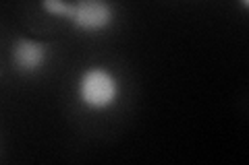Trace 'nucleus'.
<instances>
[{
    "instance_id": "3",
    "label": "nucleus",
    "mask_w": 249,
    "mask_h": 165,
    "mask_svg": "<svg viewBox=\"0 0 249 165\" xmlns=\"http://www.w3.org/2000/svg\"><path fill=\"white\" fill-rule=\"evenodd\" d=\"M52 58V45L36 37H17L11 48V60L17 73L25 76L40 75Z\"/></svg>"
},
{
    "instance_id": "2",
    "label": "nucleus",
    "mask_w": 249,
    "mask_h": 165,
    "mask_svg": "<svg viewBox=\"0 0 249 165\" xmlns=\"http://www.w3.org/2000/svg\"><path fill=\"white\" fill-rule=\"evenodd\" d=\"M123 81L110 66L89 64L75 78V99L85 112L104 114L119 105Z\"/></svg>"
},
{
    "instance_id": "1",
    "label": "nucleus",
    "mask_w": 249,
    "mask_h": 165,
    "mask_svg": "<svg viewBox=\"0 0 249 165\" xmlns=\"http://www.w3.org/2000/svg\"><path fill=\"white\" fill-rule=\"evenodd\" d=\"M40 9L83 35H102L116 23L112 0H40Z\"/></svg>"
},
{
    "instance_id": "4",
    "label": "nucleus",
    "mask_w": 249,
    "mask_h": 165,
    "mask_svg": "<svg viewBox=\"0 0 249 165\" xmlns=\"http://www.w3.org/2000/svg\"><path fill=\"white\" fill-rule=\"evenodd\" d=\"M239 4H241V9H243V11L249 9V0H239Z\"/></svg>"
}]
</instances>
